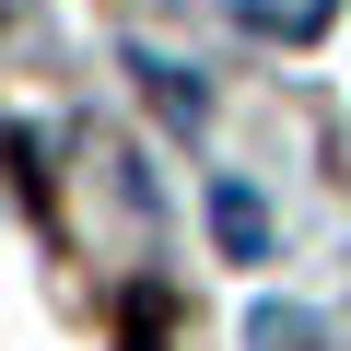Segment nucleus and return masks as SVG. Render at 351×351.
<instances>
[{
	"label": "nucleus",
	"instance_id": "nucleus-1",
	"mask_svg": "<svg viewBox=\"0 0 351 351\" xmlns=\"http://www.w3.org/2000/svg\"><path fill=\"white\" fill-rule=\"evenodd\" d=\"M211 234H223L234 258H269V211H258V188H234V176H223V188H211Z\"/></svg>",
	"mask_w": 351,
	"mask_h": 351
}]
</instances>
